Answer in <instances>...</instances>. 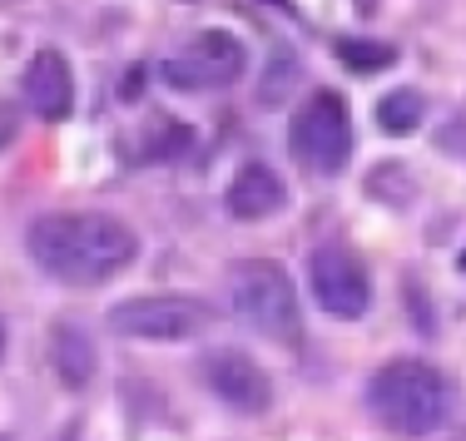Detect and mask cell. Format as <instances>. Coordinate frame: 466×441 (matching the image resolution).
<instances>
[{
  "label": "cell",
  "instance_id": "obj_1",
  "mask_svg": "<svg viewBox=\"0 0 466 441\" xmlns=\"http://www.w3.org/2000/svg\"><path fill=\"white\" fill-rule=\"evenodd\" d=\"M25 253L46 278L65 288H99L135 263L139 238L109 214H46L30 224Z\"/></svg>",
  "mask_w": 466,
  "mask_h": 441
},
{
  "label": "cell",
  "instance_id": "obj_2",
  "mask_svg": "<svg viewBox=\"0 0 466 441\" xmlns=\"http://www.w3.org/2000/svg\"><path fill=\"white\" fill-rule=\"evenodd\" d=\"M372 416L397 436H431L451 412V392L431 362L421 357H392L372 372L368 382Z\"/></svg>",
  "mask_w": 466,
  "mask_h": 441
},
{
  "label": "cell",
  "instance_id": "obj_3",
  "mask_svg": "<svg viewBox=\"0 0 466 441\" xmlns=\"http://www.w3.org/2000/svg\"><path fill=\"white\" fill-rule=\"evenodd\" d=\"M228 297L233 313L253 327L258 337L273 343H298L303 337V313H298V288L273 258H243L228 273Z\"/></svg>",
  "mask_w": 466,
  "mask_h": 441
},
{
  "label": "cell",
  "instance_id": "obj_4",
  "mask_svg": "<svg viewBox=\"0 0 466 441\" xmlns=\"http://www.w3.org/2000/svg\"><path fill=\"white\" fill-rule=\"evenodd\" d=\"M288 149L308 174H342L352 159V115L338 90H313L288 125Z\"/></svg>",
  "mask_w": 466,
  "mask_h": 441
},
{
  "label": "cell",
  "instance_id": "obj_5",
  "mask_svg": "<svg viewBox=\"0 0 466 441\" xmlns=\"http://www.w3.org/2000/svg\"><path fill=\"white\" fill-rule=\"evenodd\" d=\"M243 70H248V50H243L238 35H228V30H198L194 45L159 65V80L179 95H204V90L238 85Z\"/></svg>",
  "mask_w": 466,
  "mask_h": 441
},
{
  "label": "cell",
  "instance_id": "obj_6",
  "mask_svg": "<svg viewBox=\"0 0 466 441\" xmlns=\"http://www.w3.org/2000/svg\"><path fill=\"white\" fill-rule=\"evenodd\" d=\"M308 283H313V297L328 317L338 323H358L372 307V278L362 268V258L348 244H318L308 253Z\"/></svg>",
  "mask_w": 466,
  "mask_h": 441
},
{
  "label": "cell",
  "instance_id": "obj_7",
  "mask_svg": "<svg viewBox=\"0 0 466 441\" xmlns=\"http://www.w3.org/2000/svg\"><path fill=\"white\" fill-rule=\"evenodd\" d=\"M208 307L198 297L184 293H144V297H125L109 313V327L119 337H139V343H184V337L204 333Z\"/></svg>",
  "mask_w": 466,
  "mask_h": 441
},
{
  "label": "cell",
  "instance_id": "obj_8",
  "mask_svg": "<svg viewBox=\"0 0 466 441\" xmlns=\"http://www.w3.org/2000/svg\"><path fill=\"white\" fill-rule=\"evenodd\" d=\"M198 372H204L208 392H214L224 406H233V412L258 416V412H268V406H273V382H268V372H263L248 352L214 347V352H204Z\"/></svg>",
  "mask_w": 466,
  "mask_h": 441
},
{
  "label": "cell",
  "instance_id": "obj_9",
  "mask_svg": "<svg viewBox=\"0 0 466 441\" xmlns=\"http://www.w3.org/2000/svg\"><path fill=\"white\" fill-rule=\"evenodd\" d=\"M25 99H30V109H35L40 119H65L70 115V105H75V75H70V65H65V55L60 50H40V55H30V65H25Z\"/></svg>",
  "mask_w": 466,
  "mask_h": 441
},
{
  "label": "cell",
  "instance_id": "obj_10",
  "mask_svg": "<svg viewBox=\"0 0 466 441\" xmlns=\"http://www.w3.org/2000/svg\"><path fill=\"white\" fill-rule=\"evenodd\" d=\"M283 198H288V189H283L279 174H273L268 164H248V169L233 174V184L224 194V208L233 218H243V224H258V218L279 214Z\"/></svg>",
  "mask_w": 466,
  "mask_h": 441
},
{
  "label": "cell",
  "instance_id": "obj_11",
  "mask_svg": "<svg viewBox=\"0 0 466 441\" xmlns=\"http://www.w3.org/2000/svg\"><path fill=\"white\" fill-rule=\"evenodd\" d=\"M50 352H55V367H60V377L70 382V387H85V382L95 377V347L80 327L60 323L50 337Z\"/></svg>",
  "mask_w": 466,
  "mask_h": 441
},
{
  "label": "cell",
  "instance_id": "obj_12",
  "mask_svg": "<svg viewBox=\"0 0 466 441\" xmlns=\"http://www.w3.org/2000/svg\"><path fill=\"white\" fill-rule=\"evenodd\" d=\"M421 115H427V99H421V90H392L377 99V129L392 139L412 135V129L421 125Z\"/></svg>",
  "mask_w": 466,
  "mask_h": 441
},
{
  "label": "cell",
  "instance_id": "obj_13",
  "mask_svg": "<svg viewBox=\"0 0 466 441\" xmlns=\"http://www.w3.org/2000/svg\"><path fill=\"white\" fill-rule=\"evenodd\" d=\"M338 60L348 65L352 75H377V70H387V65L397 60V50L392 45H377V40H342Z\"/></svg>",
  "mask_w": 466,
  "mask_h": 441
},
{
  "label": "cell",
  "instance_id": "obj_14",
  "mask_svg": "<svg viewBox=\"0 0 466 441\" xmlns=\"http://www.w3.org/2000/svg\"><path fill=\"white\" fill-rule=\"evenodd\" d=\"M293 80H298V60L288 50H279V65H273V55H268V80L258 85V99L263 105H279V99L293 90Z\"/></svg>",
  "mask_w": 466,
  "mask_h": 441
},
{
  "label": "cell",
  "instance_id": "obj_15",
  "mask_svg": "<svg viewBox=\"0 0 466 441\" xmlns=\"http://www.w3.org/2000/svg\"><path fill=\"white\" fill-rule=\"evenodd\" d=\"M0 357H5V323H0Z\"/></svg>",
  "mask_w": 466,
  "mask_h": 441
},
{
  "label": "cell",
  "instance_id": "obj_16",
  "mask_svg": "<svg viewBox=\"0 0 466 441\" xmlns=\"http://www.w3.org/2000/svg\"><path fill=\"white\" fill-rule=\"evenodd\" d=\"M461 268H466V253H461Z\"/></svg>",
  "mask_w": 466,
  "mask_h": 441
},
{
  "label": "cell",
  "instance_id": "obj_17",
  "mask_svg": "<svg viewBox=\"0 0 466 441\" xmlns=\"http://www.w3.org/2000/svg\"><path fill=\"white\" fill-rule=\"evenodd\" d=\"M0 441H5V436H0Z\"/></svg>",
  "mask_w": 466,
  "mask_h": 441
}]
</instances>
